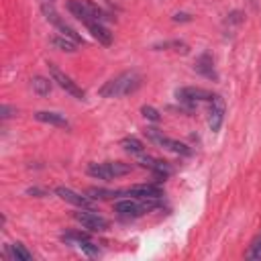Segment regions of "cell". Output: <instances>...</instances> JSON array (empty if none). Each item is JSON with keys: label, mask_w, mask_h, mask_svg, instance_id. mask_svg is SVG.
Wrapping results in <instances>:
<instances>
[{"label": "cell", "mask_w": 261, "mask_h": 261, "mask_svg": "<svg viewBox=\"0 0 261 261\" xmlns=\"http://www.w3.org/2000/svg\"><path fill=\"white\" fill-rule=\"evenodd\" d=\"M141 84H143L141 73L135 69H128V71H122V73L114 75L112 80H108L100 88V96L102 98H122V96L135 94L141 88Z\"/></svg>", "instance_id": "obj_1"}, {"label": "cell", "mask_w": 261, "mask_h": 261, "mask_svg": "<svg viewBox=\"0 0 261 261\" xmlns=\"http://www.w3.org/2000/svg\"><path fill=\"white\" fill-rule=\"evenodd\" d=\"M159 206V200H141V198H126L114 204V212L120 218H139L145 212H151Z\"/></svg>", "instance_id": "obj_2"}, {"label": "cell", "mask_w": 261, "mask_h": 261, "mask_svg": "<svg viewBox=\"0 0 261 261\" xmlns=\"http://www.w3.org/2000/svg\"><path fill=\"white\" fill-rule=\"evenodd\" d=\"M130 165L122 163V161H104V163H90L88 165V175L96 177V179H116L122 177L126 173H130Z\"/></svg>", "instance_id": "obj_3"}, {"label": "cell", "mask_w": 261, "mask_h": 261, "mask_svg": "<svg viewBox=\"0 0 261 261\" xmlns=\"http://www.w3.org/2000/svg\"><path fill=\"white\" fill-rule=\"evenodd\" d=\"M67 8H69V12H71L77 20H82V22L88 20V18H94V20H100V22L110 20L108 12L102 10L100 6H96V4L90 2V0H69V2H67Z\"/></svg>", "instance_id": "obj_4"}, {"label": "cell", "mask_w": 261, "mask_h": 261, "mask_svg": "<svg viewBox=\"0 0 261 261\" xmlns=\"http://www.w3.org/2000/svg\"><path fill=\"white\" fill-rule=\"evenodd\" d=\"M145 135H147V139H149L151 143H155V145H159V147H163V149H167V151H171V153H175V155H190V153H192L186 143L175 141V139L163 135L161 130H157V128H153V126H149V128L145 130Z\"/></svg>", "instance_id": "obj_5"}, {"label": "cell", "mask_w": 261, "mask_h": 261, "mask_svg": "<svg viewBox=\"0 0 261 261\" xmlns=\"http://www.w3.org/2000/svg\"><path fill=\"white\" fill-rule=\"evenodd\" d=\"M61 241L67 243V245H73L75 249H80L82 253H86L88 257H96L100 255V247L86 234V232H80V230H67L61 234Z\"/></svg>", "instance_id": "obj_6"}, {"label": "cell", "mask_w": 261, "mask_h": 261, "mask_svg": "<svg viewBox=\"0 0 261 261\" xmlns=\"http://www.w3.org/2000/svg\"><path fill=\"white\" fill-rule=\"evenodd\" d=\"M73 220H77L86 230H90V232H104L106 228H108V220L102 216V214H98V212H94V210H77V212H73Z\"/></svg>", "instance_id": "obj_7"}, {"label": "cell", "mask_w": 261, "mask_h": 261, "mask_svg": "<svg viewBox=\"0 0 261 261\" xmlns=\"http://www.w3.org/2000/svg\"><path fill=\"white\" fill-rule=\"evenodd\" d=\"M49 73H51V80H53L59 88H63L67 94H71V96L77 98V100H84V98H86V92H84V90H82L69 75H65L55 63H49Z\"/></svg>", "instance_id": "obj_8"}, {"label": "cell", "mask_w": 261, "mask_h": 261, "mask_svg": "<svg viewBox=\"0 0 261 261\" xmlns=\"http://www.w3.org/2000/svg\"><path fill=\"white\" fill-rule=\"evenodd\" d=\"M212 92L204 90V88H194V86H188V88H177L175 90V98L186 104L188 108H192L196 102H210L212 100Z\"/></svg>", "instance_id": "obj_9"}, {"label": "cell", "mask_w": 261, "mask_h": 261, "mask_svg": "<svg viewBox=\"0 0 261 261\" xmlns=\"http://www.w3.org/2000/svg\"><path fill=\"white\" fill-rule=\"evenodd\" d=\"M122 196H133V198H141V200H161L163 190L157 184H137V186L122 190Z\"/></svg>", "instance_id": "obj_10"}, {"label": "cell", "mask_w": 261, "mask_h": 261, "mask_svg": "<svg viewBox=\"0 0 261 261\" xmlns=\"http://www.w3.org/2000/svg\"><path fill=\"white\" fill-rule=\"evenodd\" d=\"M222 120H224V100L214 94L212 100L208 102V126L212 133H218L220 126H222Z\"/></svg>", "instance_id": "obj_11"}, {"label": "cell", "mask_w": 261, "mask_h": 261, "mask_svg": "<svg viewBox=\"0 0 261 261\" xmlns=\"http://www.w3.org/2000/svg\"><path fill=\"white\" fill-rule=\"evenodd\" d=\"M137 161H139L143 167H147L149 171H153L159 179H163V177H167V175L171 173V167H169V163H167V161L155 159V157H151V155H147V153L137 155Z\"/></svg>", "instance_id": "obj_12"}, {"label": "cell", "mask_w": 261, "mask_h": 261, "mask_svg": "<svg viewBox=\"0 0 261 261\" xmlns=\"http://www.w3.org/2000/svg\"><path fill=\"white\" fill-rule=\"evenodd\" d=\"M55 194H57L63 202H69V204H73V206H77V208H90V206H92V198H88V196H84V194H80V192H75V190H71V188L59 186V188H55Z\"/></svg>", "instance_id": "obj_13"}, {"label": "cell", "mask_w": 261, "mask_h": 261, "mask_svg": "<svg viewBox=\"0 0 261 261\" xmlns=\"http://www.w3.org/2000/svg\"><path fill=\"white\" fill-rule=\"evenodd\" d=\"M84 24H86V29L90 31V35L100 43V45H104V47H108L110 43H112V33L104 27V22H100V20H94V18H88V20H84Z\"/></svg>", "instance_id": "obj_14"}, {"label": "cell", "mask_w": 261, "mask_h": 261, "mask_svg": "<svg viewBox=\"0 0 261 261\" xmlns=\"http://www.w3.org/2000/svg\"><path fill=\"white\" fill-rule=\"evenodd\" d=\"M43 10H45V14H47V20H51L59 31H61V35L63 37H67V39H71V41H75V43H82V37L69 27V24H65L61 18H59V14L51 8V6H43Z\"/></svg>", "instance_id": "obj_15"}, {"label": "cell", "mask_w": 261, "mask_h": 261, "mask_svg": "<svg viewBox=\"0 0 261 261\" xmlns=\"http://www.w3.org/2000/svg\"><path fill=\"white\" fill-rule=\"evenodd\" d=\"M194 69H196L198 73H202L204 77H208V80H216L214 61H212V55H210V53H202V55L196 59V63H194Z\"/></svg>", "instance_id": "obj_16"}, {"label": "cell", "mask_w": 261, "mask_h": 261, "mask_svg": "<svg viewBox=\"0 0 261 261\" xmlns=\"http://www.w3.org/2000/svg\"><path fill=\"white\" fill-rule=\"evenodd\" d=\"M35 118L41 120V122H47V124H53V126H59V128H69V120L59 114V112H49V110H39L35 112Z\"/></svg>", "instance_id": "obj_17"}, {"label": "cell", "mask_w": 261, "mask_h": 261, "mask_svg": "<svg viewBox=\"0 0 261 261\" xmlns=\"http://www.w3.org/2000/svg\"><path fill=\"white\" fill-rule=\"evenodd\" d=\"M6 253H8L10 259H14V261H31V259H33L31 251H27L24 245H20V243L8 245V247H6Z\"/></svg>", "instance_id": "obj_18"}, {"label": "cell", "mask_w": 261, "mask_h": 261, "mask_svg": "<svg viewBox=\"0 0 261 261\" xmlns=\"http://www.w3.org/2000/svg\"><path fill=\"white\" fill-rule=\"evenodd\" d=\"M120 145L124 147V151L126 153H130V155H141V153H145V145L137 139V137H124L122 141H120Z\"/></svg>", "instance_id": "obj_19"}, {"label": "cell", "mask_w": 261, "mask_h": 261, "mask_svg": "<svg viewBox=\"0 0 261 261\" xmlns=\"http://www.w3.org/2000/svg\"><path fill=\"white\" fill-rule=\"evenodd\" d=\"M51 82H53V80H47V77H43V75H35V77L31 80V86H33V90H35L39 96H47V94L51 92Z\"/></svg>", "instance_id": "obj_20"}, {"label": "cell", "mask_w": 261, "mask_h": 261, "mask_svg": "<svg viewBox=\"0 0 261 261\" xmlns=\"http://www.w3.org/2000/svg\"><path fill=\"white\" fill-rule=\"evenodd\" d=\"M53 45L59 47L61 51H69V53H73V51L77 49V43L71 41V39H67V37H55V39H53Z\"/></svg>", "instance_id": "obj_21"}, {"label": "cell", "mask_w": 261, "mask_h": 261, "mask_svg": "<svg viewBox=\"0 0 261 261\" xmlns=\"http://www.w3.org/2000/svg\"><path fill=\"white\" fill-rule=\"evenodd\" d=\"M247 259H261V232L251 241L249 251H247Z\"/></svg>", "instance_id": "obj_22"}, {"label": "cell", "mask_w": 261, "mask_h": 261, "mask_svg": "<svg viewBox=\"0 0 261 261\" xmlns=\"http://www.w3.org/2000/svg\"><path fill=\"white\" fill-rule=\"evenodd\" d=\"M173 49V51H181V53H188V45L181 43V41H165V43H159L155 45V49Z\"/></svg>", "instance_id": "obj_23"}, {"label": "cell", "mask_w": 261, "mask_h": 261, "mask_svg": "<svg viewBox=\"0 0 261 261\" xmlns=\"http://www.w3.org/2000/svg\"><path fill=\"white\" fill-rule=\"evenodd\" d=\"M141 112H143V116H145V118H149V120H153V122H159V120H161L159 112H157L153 106H143V108H141Z\"/></svg>", "instance_id": "obj_24"}, {"label": "cell", "mask_w": 261, "mask_h": 261, "mask_svg": "<svg viewBox=\"0 0 261 261\" xmlns=\"http://www.w3.org/2000/svg\"><path fill=\"white\" fill-rule=\"evenodd\" d=\"M10 112H12V108L4 104V106H2V118H8V116H10Z\"/></svg>", "instance_id": "obj_25"}, {"label": "cell", "mask_w": 261, "mask_h": 261, "mask_svg": "<svg viewBox=\"0 0 261 261\" xmlns=\"http://www.w3.org/2000/svg\"><path fill=\"white\" fill-rule=\"evenodd\" d=\"M173 20H190V14H184V12L181 14H175Z\"/></svg>", "instance_id": "obj_26"}, {"label": "cell", "mask_w": 261, "mask_h": 261, "mask_svg": "<svg viewBox=\"0 0 261 261\" xmlns=\"http://www.w3.org/2000/svg\"><path fill=\"white\" fill-rule=\"evenodd\" d=\"M29 194H37V196H43L45 192H43V190H37V188H31V190H29Z\"/></svg>", "instance_id": "obj_27"}]
</instances>
